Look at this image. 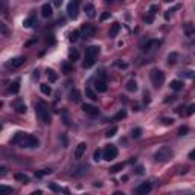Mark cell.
Here are the masks:
<instances>
[{"label":"cell","mask_w":195,"mask_h":195,"mask_svg":"<svg viewBox=\"0 0 195 195\" xmlns=\"http://www.w3.org/2000/svg\"><path fill=\"white\" fill-rule=\"evenodd\" d=\"M89 171V165L87 163H76V165H73L72 168H70V175L72 177H82L84 174H87Z\"/></svg>","instance_id":"cell-6"},{"label":"cell","mask_w":195,"mask_h":195,"mask_svg":"<svg viewBox=\"0 0 195 195\" xmlns=\"http://www.w3.org/2000/svg\"><path fill=\"white\" fill-rule=\"evenodd\" d=\"M78 8H80V3L78 2H70L67 5V14H69L70 18H76L78 17Z\"/></svg>","instance_id":"cell-12"},{"label":"cell","mask_w":195,"mask_h":195,"mask_svg":"<svg viewBox=\"0 0 195 195\" xmlns=\"http://www.w3.org/2000/svg\"><path fill=\"white\" fill-rule=\"evenodd\" d=\"M184 32L187 37H191V35L195 34V26H192V23H186L184 24Z\"/></svg>","instance_id":"cell-24"},{"label":"cell","mask_w":195,"mask_h":195,"mask_svg":"<svg viewBox=\"0 0 195 195\" xmlns=\"http://www.w3.org/2000/svg\"><path fill=\"white\" fill-rule=\"evenodd\" d=\"M24 63H26V58L24 57H15V58H12V59H9V61L6 63V69L15 70V69H18V67H22Z\"/></svg>","instance_id":"cell-8"},{"label":"cell","mask_w":195,"mask_h":195,"mask_svg":"<svg viewBox=\"0 0 195 195\" xmlns=\"http://www.w3.org/2000/svg\"><path fill=\"white\" fill-rule=\"evenodd\" d=\"M172 157H174V151L169 146H162L154 154V160L157 162V163H166V162L171 160Z\"/></svg>","instance_id":"cell-4"},{"label":"cell","mask_w":195,"mask_h":195,"mask_svg":"<svg viewBox=\"0 0 195 195\" xmlns=\"http://www.w3.org/2000/svg\"><path fill=\"white\" fill-rule=\"evenodd\" d=\"M14 145H18L22 148H37L40 145V140L32 136V134H28V133H23V131H18L15 133V136L12 137L11 140Z\"/></svg>","instance_id":"cell-1"},{"label":"cell","mask_w":195,"mask_h":195,"mask_svg":"<svg viewBox=\"0 0 195 195\" xmlns=\"http://www.w3.org/2000/svg\"><path fill=\"white\" fill-rule=\"evenodd\" d=\"M61 116H63V121H64V124L66 125H70V119H69V113L64 110V111H61Z\"/></svg>","instance_id":"cell-41"},{"label":"cell","mask_w":195,"mask_h":195,"mask_svg":"<svg viewBox=\"0 0 195 195\" xmlns=\"http://www.w3.org/2000/svg\"><path fill=\"white\" fill-rule=\"evenodd\" d=\"M18 90H20V81H14L11 85H9V89H8V92L12 93V95H15V93H18Z\"/></svg>","instance_id":"cell-21"},{"label":"cell","mask_w":195,"mask_h":195,"mask_svg":"<svg viewBox=\"0 0 195 195\" xmlns=\"http://www.w3.org/2000/svg\"><path fill=\"white\" fill-rule=\"evenodd\" d=\"M124 166H125V163H117V165H115V166H111V168H110V172H111V174H116V172L122 171V169H124Z\"/></svg>","instance_id":"cell-33"},{"label":"cell","mask_w":195,"mask_h":195,"mask_svg":"<svg viewBox=\"0 0 195 195\" xmlns=\"http://www.w3.org/2000/svg\"><path fill=\"white\" fill-rule=\"evenodd\" d=\"M195 113V104H191L187 108H186V111H184V116H192Z\"/></svg>","instance_id":"cell-37"},{"label":"cell","mask_w":195,"mask_h":195,"mask_svg":"<svg viewBox=\"0 0 195 195\" xmlns=\"http://www.w3.org/2000/svg\"><path fill=\"white\" fill-rule=\"evenodd\" d=\"M15 180H20V182H23V183H29V177L26 175V174H22V172H17L15 175Z\"/></svg>","instance_id":"cell-26"},{"label":"cell","mask_w":195,"mask_h":195,"mask_svg":"<svg viewBox=\"0 0 195 195\" xmlns=\"http://www.w3.org/2000/svg\"><path fill=\"white\" fill-rule=\"evenodd\" d=\"M177 58H178V54H177V52L169 54V55H168V64H169V66H174V64L177 63Z\"/></svg>","instance_id":"cell-25"},{"label":"cell","mask_w":195,"mask_h":195,"mask_svg":"<svg viewBox=\"0 0 195 195\" xmlns=\"http://www.w3.org/2000/svg\"><path fill=\"white\" fill-rule=\"evenodd\" d=\"M119 31H121V24H119V23H113V26H111V29H110V32H108V35H110V38H115L116 35L119 34Z\"/></svg>","instance_id":"cell-22"},{"label":"cell","mask_w":195,"mask_h":195,"mask_svg":"<svg viewBox=\"0 0 195 195\" xmlns=\"http://www.w3.org/2000/svg\"><path fill=\"white\" fill-rule=\"evenodd\" d=\"M115 66L116 67H119V69H126V67H128V64H126V63H122L121 59H116Z\"/></svg>","instance_id":"cell-43"},{"label":"cell","mask_w":195,"mask_h":195,"mask_svg":"<svg viewBox=\"0 0 195 195\" xmlns=\"http://www.w3.org/2000/svg\"><path fill=\"white\" fill-rule=\"evenodd\" d=\"M49 189H52V191H55V192H59V191H61V187L57 186L55 183H49Z\"/></svg>","instance_id":"cell-48"},{"label":"cell","mask_w":195,"mask_h":195,"mask_svg":"<svg viewBox=\"0 0 195 195\" xmlns=\"http://www.w3.org/2000/svg\"><path fill=\"white\" fill-rule=\"evenodd\" d=\"M171 89H172V90H175V92L182 90V89H183V81H180V80H174V81L171 82Z\"/></svg>","instance_id":"cell-23"},{"label":"cell","mask_w":195,"mask_h":195,"mask_svg":"<svg viewBox=\"0 0 195 195\" xmlns=\"http://www.w3.org/2000/svg\"><path fill=\"white\" fill-rule=\"evenodd\" d=\"M47 174H52V169L50 168H46V169H41V171H37L35 172V177H38V178H41V177H44Z\"/></svg>","instance_id":"cell-32"},{"label":"cell","mask_w":195,"mask_h":195,"mask_svg":"<svg viewBox=\"0 0 195 195\" xmlns=\"http://www.w3.org/2000/svg\"><path fill=\"white\" fill-rule=\"evenodd\" d=\"M116 157H117V148L115 145H107L102 151V159L110 162V160H115Z\"/></svg>","instance_id":"cell-7"},{"label":"cell","mask_w":195,"mask_h":195,"mask_svg":"<svg viewBox=\"0 0 195 195\" xmlns=\"http://www.w3.org/2000/svg\"><path fill=\"white\" fill-rule=\"evenodd\" d=\"M85 149H87V145L82 142V143H80L78 146H76V149H75V159H82V156L85 154Z\"/></svg>","instance_id":"cell-15"},{"label":"cell","mask_w":195,"mask_h":195,"mask_svg":"<svg viewBox=\"0 0 195 195\" xmlns=\"http://www.w3.org/2000/svg\"><path fill=\"white\" fill-rule=\"evenodd\" d=\"M93 85H95V90H96L98 93L107 92V84H105V81L104 80H96Z\"/></svg>","instance_id":"cell-16"},{"label":"cell","mask_w":195,"mask_h":195,"mask_svg":"<svg viewBox=\"0 0 195 195\" xmlns=\"http://www.w3.org/2000/svg\"><path fill=\"white\" fill-rule=\"evenodd\" d=\"M31 195H43V192H41V191H34Z\"/></svg>","instance_id":"cell-54"},{"label":"cell","mask_w":195,"mask_h":195,"mask_svg":"<svg viewBox=\"0 0 195 195\" xmlns=\"http://www.w3.org/2000/svg\"><path fill=\"white\" fill-rule=\"evenodd\" d=\"M136 174H139V175H142V174H143V168H142V166H139V168H137V171H136Z\"/></svg>","instance_id":"cell-53"},{"label":"cell","mask_w":195,"mask_h":195,"mask_svg":"<svg viewBox=\"0 0 195 195\" xmlns=\"http://www.w3.org/2000/svg\"><path fill=\"white\" fill-rule=\"evenodd\" d=\"M0 31H2L3 37H8V35H9V32H8V28H6V24H5V23H0Z\"/></svg>","instance_id":"cell-44"},{"label":"cell","mask_w":195,"mask_h":195,"mask_svg":"<svg viewBox=\"0 0 195 195\" xmlns=\"http://www.w3.org/2000/svg\"><path fill=\"white\" fill-rule=\"evenodd\" d=\"M140 134H142V128H134V130L131 131V136L134 139H139L140 137Z\"/></svg>","instance_id":"cell-42"},{"label":"cell","mask_w":195,"mask_h":195,"mask_svg":"<svg viewBox=\"0 0 195 195\" xmlns=\"http://www.w3.org/2000/svg\"><path fill=\"white\" fill-rule=\"evenodd\" d=\"M187 131H189V128H187V126H182V128L178 130V134H180V136H184Z\"/></svg>","instance_id":"cell-49"},{"label":"cell","mask_w":195,"mask_h":195,"mask_svg":"<svg viewBox=\"0 0 195 195\" xmlns=\"http://www.w3.org/2000/svg\"><path fill=\"white\" fill-rule=\"evenodd\" d=\"M162 44L160 40H148L143 46H142V50L143 52H151V50H156V49H159Z\"/></svg>","instance_id":"cell-11"},{"label":"cell","mask_w":195,"mask_h":195,"mask_svg":"<svg viewBox=\"0 0 195 195\" xmlns=\"http://www.w3.org/2000/svg\"><path fill=\"white\" fill-rule=\"evenodd\" d=\"M189 159H191V160H195V149L189 152Z\"/></svg>","instance_id":"cell-51"},{"label":"cell","mask_w":195,"mask_h":195,"mask_svg":"<svg viewBox=\"0 0 195 195\" xmlns=\"http://www.w3.org/2000/svg\"><path fill=\"white\" fill-rule=\"evenodd\" d=\"M116 133H117V126H111L107 133H105V137H113V136H116Z\"/></svg>","instance_id":"cell-35"},{"label":"cell","mask_w":195,"mask_h":195,"mask_svg":"<svg viewBox=\"0 0 195 195\" xmlns=\"http://www.w3.org/2000/svg\"><path fill=\"white\" fill-rule=\"evenodd\" d=\"M149 78H151V82H152V85L156 87V89H159L162 87V84L165 82V73L162 72L160 69H152L151 70V73H149Z\"/></svg>","instance_id":"cell-5"},{"label":"cell","mask_w":195,"mask_h":195,"mask_svg":"<svg viewBox=\"0 0 195 195\" xmlns=\"http://www.w3.org/2000/svg\"><path fill=\"white\" fill-rule=\"evenodd\" d=\"M69 58H70V61H76V59L80 58V52H78L76 49H70L69 50Z\"/></svg>","instance_id":"cell-29"},{"label":"cell","mask_w":195,"mask_h":195,"mask_svg":"<svg viewBox=\"0 0 195 195\" xmlns=\"http://www.w3.org/2000/svg\"><path fill=\"white\" fill-rule=\"evenodd\" d=\"M157 11H159V5H151V8H149V12L156 14Z\"/></svg>","instance_id":"cell-50"},{"label":"cell","mask_w":195,"mask_h":195,"mask_svg":"<svg viewBox=\"0 0 195 195\" xmlns=\"http://www.w3.org/2000/svg\"><path fill=\"white\" fill-rule=\"evenodd\" d=\"M143 20H145V22H146L148 24L152 23V22H154V14H152V12H148V14L143 17Z\"/></svg>","instance_id":"cell-40"},{"label":"cell","mask_w":195,"mask_h":195,"mask_svg":"<svg viewBox=\"0 0 195 195\" xmlns=\"http://www.w3.org/2000/svg\"><path fill=\"white\" fill-rule=\"evenodd\" d=\"M63 70H64L66 73H70V72H72V66H70L69 63H64V64H63Z\"/></svg>","instance_id":"cell-47"},{"label":"cell","mask_w":195,"mask_h":195,"mask_svg":"<svg viewBox=\"0 0 195 195\" xmlns=\"http://www.w3.org/2000/svg\"><path fill=\"white\" fill-rule=\"evenodd\" d=\"M115 195H124L122 192H115Z\"/></svg>","instance_id":"cell-55"},{"label":"cell","mask_w":195,"mask_h":195,"mask_svg":"<svg viewBox=\"0 0 195 195\" xmlns=\"http://www.w3.org/2000/svg\"><path fill=\"white\" fill-rule=\"evenodd\" d=\"M84 11H85L89 18H95L96 17V9H95V5H92V3H87L84 6Z\"/></svg>","instance_id":"cell-17"},{"label":"cell","mask_w":195,"mask_h":195,"mask_svg":"<svg viewBox=\"0 0 195 195\" xmlns=\"http://www.w3.org/2000/svg\"><path fill=\"white\" fill-rule=\"evenodd\" d=\"M125 87H126V90H128V92H137V89H139L136 80H130L128 82H126Z\"/></svg>","instance_id":"cell-19"},{"label":"cell","mask_w":195,"mask_h":195,"mask_svg":"<svg viewBox=\"0 0 195 195\" xmlns=\"http://www.w3.org/2000/svg\"><path fill=\"white\" fill-rule=\"evenodd\" d=\"M78 38H80V31H73V32L70 34V37H69V40L72 41V43L78 41Z\"/></svg>","instance_id":"cell-39"},{"label":"cell","mask_w":195,"mask_h":195,"mask_svg":"<svg viewBox=\"0 0 195 195\" xmlns=\"http://www.w3.org/2000/svg\"><path fill=\"white\" fill-rule=\"evenodd\" d=\"M125 117H126V111H125V110H121L117 115H115L113 121H121V119H125Z\"/></svg>","instance_id":"cell-36"},{"label":"cell","mask_w":195,"mask_h":195,"mask_svg":"<svg viewBox=\"0 0 195 195\" xmlns=\"http://www.w3.org/2000/svg\"><path fill=\"white\" fill-rule=\"evenodd\" d=\"M34 23H35V15L32 14L31 17H28V18H26V20L23 22V26H24V28H31V26H32Z\"/></svg>","instance_id":"cell-30"},{"label":"cell","mask_w":195,"mask_h":195,"mask_svg":"<svg viewBox=\"0 0 195 195\" xmlns=\"http://www.w3.org/2000/svg\"><path fill=\"white\" fill-rule=\"evenodd\" d=\"M99 52H101V49L98 46H89L85 49V57H84V61H82V67L84 69H90L93 64H95V61H96V58L99 55Z\"/></svg>","instance_id":"cell-2"},{"label":"cell","mask_w":195,"mask_h":195,"mask_svg":"<svg viewBox=\"0 0 195 195\" xmlns=\"http://www.w3.org/2000/svg\"><path fill=\"white\" fill-rule=\"evenodd\" d=\"M93 159H95V162L102 160V151H101V149H96V151L93 152Z\"/></svg>","instance_id":"cell-38"},{"label":"cell","mask_w":195,"mask_h":195,"mask_svg":"<svg viewBox=\"0 0 195 195\" xmlns=\"http://www.w3.org/2000/svg\"><path fill=\"white\" fill-rule=\"evenodd\" d=\"M50 15H52V6H50L49 3H44V5L41 6V17L49 18Z\"/></svg>","instance_id":"cell-18"},{"label":"cell","mask_w":195,"mask_h":195,"mask_svg":"<svg viewBox=\"0 0 195 195\" xmlns=\"http://www.w3.org/2000/svg\"><path fill=\"white\" fill-rule=\"evenodd\" d=\"M47 78H49L50 82H55V81L58 80L57 72H55V70H52V69H47Z\"/></svg>","instance_id":"cell-27"},{"label":"cell","mask_w":195,"mask_h":195,"mask_svg":"<svg viewBox=\"0 0 195 195\" xmlns=\"http://www.w3.org/2000/svg\"><path fill=\"white\" fill-rule=\"evenodd\" d=\"M40 90H41V93H43V95H46V96H49V95L52 93L50 85H47V84H41V85H40Z\"/></svg>","instance_id":"cell-31"},{"label":"cell","mask_w":195,"mask_h":195,"mask_svg":"<svg viewBox=\"0 0 195 195\" xmlns=\"http://www.w3.org/2000/svg\"><path fill=\"white\" fill-rule=\"evenodd\" d=\"M82 111H84L85 115H90V116L99 115V110H98L95 105H90V104H82Z\"/></svg>","instance_id":"cell-14"},{"label":"cell","mask_w":195,"mask_h":195,"mask_svg":"<svg viewBox=\"0 0 195 195\" xmlns=\"http://www.w3.org/2000/svg\"><path fill=\"white\" fill-rule=\"evenodd\" d=\"M12 194V187L6 186V184H2L0 186V195H9Z\"/></svg>","instance_id":"cell-28"},{"label":"cell","mask_w":195,"mask_h":195,"mask_svg":"<svg viewBox=\"0 0 195 195\" xmlns=\"http://www.w3.org/2000/svg\"><path fill=\"white\" fill-rule=\"evenodd\" d=\"M70 99L73 101L75 104H80L81 102V92L80 90H72V93H70Z\"/></svg>","instance_id":"cell-20"},{"label":"cell","mask_w":195,"mask_h":195,"mask_svg":"<svg viewBox=\"0 0 195 195\" xmlns=\"http://www.w3.org/2000/svg\"><path fill=\"white\" fill-rule=\"evenodd\" d=\"M85 96H87L89 99H92V101H96V99H98V95L93 92L92 89H85Z\"/></svg>","instance_id":"cell-34"},{"label":"cell","mask_w":195,"mask_h":195,"mask_svg":"<svg viewBox=\"0 0 195 195\" xmlns=\"http://www.w3.org/2000/svg\"><path fill=\"white\" fill-rule=\"evenodd\" d=\"M162 122H163V124H165V125H172V124H174V119H169V117H163V119H162Z\"/></svg>","instance_id":"cell-45"},{"label":"cell","mask_w":195,"mask_h":195,"mask_svg":"<svg viewBox=\"0 0 195 195\" xmlns=\"http://www.w3.org/2000/svg\"><path fill=\"white\" fill-rule=\"evenodd\" d=\"M81 34L84 35L85 38H93L95 34H96V29H95V26H93V24L85 23V24H82V26H81Z\"/></svg>","instance_id":"cell-10"},{"label":"cell","mask_w":195,"mask_h":195,"mask_svg":"<svg viewBox=\"0 0 195 195\" xmlns=\"http://www.w3.org/2000/svg\"><path fill=\"white\" fill-rule=\"evenodd\" d=\"M35 113H37L38 119H40L43 124H46L47 125V124L52 122V116L49 113V108H47L43 102H37V105H35Z\"/></svg>","instance_id":"cell-3"},{"label":"cell","mask_w":195,"mask_h":195,"mask_svg":"<svg viewBox=\"0 0 195 195\" xmlns=\"http://www.w3.org/2000/svg\"><path fill=\"white\" fill-rule=\"evenodd\" d=\"M12 107H14V110H15L17 113H20V115H24V113H26V104H24L22 99H15V101L12 102Z\"/></svg>","instance_id":"cell-13"},{"label":"cell","mask_w":195,"mask_h":195,"mask_svg":"<svg viewBox=\"0 0 195 195\" xmlns=\"http://www.w3.org/2000/svg\"><path fill=\"white\" fill-rule=\"evenodd\" d=\"M152 191V183L151 182H145V183L139 184L136 187V195H148Z\"/></svg>","instance_id":"cell-9"},{"label":"cell","mask_w":195,"mask_h":195,"mask_svg":"<svg viewBox=\"0 0 195 195\" xmlns=\"http://www.w3.org/2000/svg\"><path fill=\"white\" fill-rule=\"evenodd\" d=\"M110 15H111L110 12H102V14H101V17H99V20H101V22H105L107 18H110Z\"/></svg>","instance_id":"cell-46"},{"label":"cell","mask_w":195,"mask_h":195,"mask_svg":"<svg viewBox=\"0 0 195 195\" xmlns=\"http://www.w3.org/2000/svg\"><path fill=\"white\" fill-rule=\"evenodd\" d=\"M61 140H63V143H64V146H67V137H66V136H61Z\"/></svg>","instance_id":"cell-52"}]
</instances>
